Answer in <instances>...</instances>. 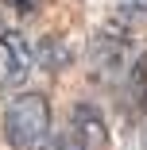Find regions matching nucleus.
I'll return each instance as SVG.
<instances>
[{
    "label": "nucleus",
    "mask_w": 147,
    "mask_h": 150,
    "mask_svg": "<svg viewBox=\"0 0 147 150\" xmlns=\"http://www.w3.org/2000/svg\"><path fill=\"white\" fill-rule=\"evenodd\" d=\"M4 139L12 150H43L50 139V108L39 93H19L4 108Z\"/></svg>",
    "instance_id": "f257e3e1"
},
{
    "label": "nucleus",
    "mask_w": 147,
    "mask_h": 150,
    "mask_svg": "<svg viewBox=\"0 0 147 150\" xmlns=\"http://www.w3.org/2000/svg\"><path fill=\"white\" fill-rule=\"evenodd\" d=\"M70 131H74V139L85 146V150H101L105 146V139H108V131H105V119H101V112L93 108V104H74V115H70Z\"/></svg>",
    "instance_id": "f03ea898"
},
{
    "label": "nucleus",
    "mask_w": 147,
    "mask_h": 150,
    "mask_svg": "<svg viewBox=\"0 0 147 150\" xmlns=\"http://www.w3.org/2000/svg\"><path fill=\"white\" fill-rule=\"evenodd\" d=\"M19 73H27V50L23 42H16V35L0 39V88L12 85Z\"/></svg>",
    "instance_id": "7ed1b4c3"
},
{
    "label": "nucleus",
    "mask_w": 147,
    "mask_h": 150,
    "mask_svg": "<svg viewBox=\"0 0 147 150\" xmlns=\"http://www.w3.org/2000/svg\"><path fill=\"white\" fill-rule=\"evenodd\" d=\"M43 150H85V146L74 139V131H62V135L47 139V146H43Z\"/></svg>",
    "instance_id": "20e7f679"
},
{
    "label": "nucleus",
    "mask_w": 147,
    "mask_h": 150,
    "mask_svg": "<svg viewBox=\"0 0 147 150\" xmlns=\"http://www.w3.org/2000/svg\"><path fill=\"white\" fill-rule=\"evenodd\" d=\"M8 8H16L19 16H35L39 8H43V0H4Z\"/></svg>",
    "instance_id": "39448f33"
},
{
    "label": "nucleus",
    "mask_w": 147,
    "mask_h": 150,
    "mask_svg": "<svg viewBox=\"0 0 147 150\" xmlns=\"http://www.w3.org/2000/svg\"><path fill=\"white\" fill-rule=\"evenodd\" d=\"M116 8H120L124 19H132V16H139V12L147 8V0H116Z\"/></svg>",
    "instance_id": "423d86ee"
}]
</instances>
